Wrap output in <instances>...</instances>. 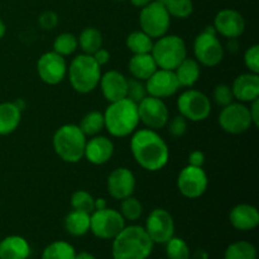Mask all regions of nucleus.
Instances as JSON below:
<instances>
[{
	"instance_id": "obj_1",
	"label": "nucleus",
	"mask_w": 259,
	"mask_h": 259,
	"mask_svg": "<svg viewBox=\"0 0 259 259\" xmlns=\"http://www.w3.org/2000/svg\"><path fill=\"white\" fill-rule=\"evenodd\" d=\"M134 159L142 168L156 172L163 168L169 158L168 146L164 139L152 129H141L131 139Z\"/></svg>"
},
{
	"instance_id": "obj_2",
	"label": "nucleus",
	"mask_w": 259,
	"mask_h": 259,
	"mask_svg": "<svg viewBox=\"0 0 259 259\" xmlns=\"http://www.w3.org/2000/svg\"><path fill=\"white\" fill-rule=\"evenodd\" d=\"M153 244L144 228L131 225L124 227L114 238L111 253L114 259H147L153 250Z\"/></svg>"
},
{
	"instance_id": "obj_3",
	"label": "nucleus",
	"mask_w": 259,
	"mask_h": 259,
	"mask_svg": "<svg viewBox=\"0 0 259 259\" xmlns=\"http://www.w3.org/2000/svg\"><path fill=\"white\" fill-rule=\"evenodd\" d=\"M104 123L109 133L118 138H124L136 132L139 124L138 105L124 98L110 103L104 113Z\"/></svg>"
},
{
	"instance_id": "obj_4",
	"label": "nucleus",
	"mask_w": 259,
	"mask_h": 259,
	"mask_svg": "<svg viewBox=\"0 0 259 259\" xmlns=\"http://www.w3.org/2000/svg\"><path fill=\"white\" fill-rule=\"evenodd\" d=\"M86 142V136L75 124L62 125L52 139L56 154L67 163H77L83 158Z\"/></svg>"
},
{
	"instance_id": "obj_5",
	"label": "nucleus",
	"mask_w": 259,
	"mask_h": 259,
	"mask_svg": "<svg viewBox=\"0 0 259 259\" xmlns=\"http://www.w3.org/2000/svg\"><path fill=\"white\" fill-rule=\"evenodd\" d=\"M68 80L75 91L89 94L98 88L101 77V68L91 55L76 56L67 70Z\"/></svg>"
},
{
	"instance_id": "obj_6",
	"label": "nucleus",
	"mask_w": 259,
	"mask_h": 259,
	"mask_svg": "<svg viewBox=\"0 0 259 259\" xmlns=\"http://www.w3.org/2000/svg\"><path fill=\"white\" fill-rule=\"evenodd\" d=\"M153 43L151 55L157 63V67L162 70L175 71L177 66L187 57L186 45L179 35H167L157 38Z\"/></svg>"
},
{
	"instance_id": "obj_7",
	"label": "nucleus",
	"mask_w": 259,
	"mask_h": 259,
	"mask_svg": "<svg viewBox=\"0 0 259 259\" xmlns=\"http://www.w3.org/2000/svg\"><path fill=\"white\" fill-rule=\"evenodd\" d=\"M194 53L196 61L206 67H215L224 58V48L217 38L214 27H206L194 42Z\"/></svg>"
},
{
	"instance_id": "obj_8",
	"label": "nucleus",
	"mask_w": 259,
	"mask_h": 259,
	"mask_svg": "<svg viewBox=\"0 0 259 259\" xmlns=\"http://www.w3.org/2000/svg\"><path fill=\"white\" fill-rule=\"evenodd\" d=\"M139 24L142 30L151 38H161L168 32L171 25V15L163 4L151 2L142 8L139 14Z\"/></svg>"
},
{
	"instance_id": "obj_9",
	"label": "nucleus",
	"mask_w": 259,
	"mask_h": 259,
	"mask_svg": "<svg viewBox=\"0 0 259 259\" xmlns=\"http://www.w3.org/2000/svg\"><path fill=\"white\" fill-rule=\"evenodd\" d=\"M125 227V220L114 209L95 210L90 215V230L100 239H114Z\"/></svg>"
},
{
	"instance_id": "obj_10",
	"label": "nucleus",
	"mask_w": 259,
	"mask_h": 259,
	"mask_svg": "<svg viewBox=\"0 0 259 259\" xmlns=\"http://www.w3.org/2000/svg\"><path fill=\"white\" fill-rule=\"evenodd\" d=\"M180 114L186 120L202 121L211 113V101L199 90H186L177 100Z\"/></svg>"
},
{
	"instance_id": "obj_11",
	"label": "nucleus",
	"mask_w": 259,
	"mask_h": 259,
	"mask_svg": "<svg viewBox=\"0 0 259 259\" xmlns=\"http://www.w3.org/2000/svg\"><path fill=\"white\" fill-rule=\"evenodd\" d=\"M219 124L227 133H244L253 125L249 108L243 103H232L224 106L219 115Z\"/></svg>"
},
{
	"instance_id": "obj_12",
	"label": "nucleus",
	"mask_w": 259,
	"mask_h": 259,
	"mask_svg": "<svg viewBox=\"0 0 259 259\" xmlns=\"http://www.w3.org/2000/svg\"><path fill=\"white\" fill-rule=\"evenodd\" d=\"M139 121L148 129L158 131L164 128L168 123V109L162 99L154 96H146L138 104Z\"/></svg>"
},
{
	"instance_id": "obj_13",
	"label": "nucleus",
	"mask_w": 259,
	"mask_h": 259,
	"mask_svg": "<svg viewBox=\"0 0 259 259\" xmlns=\"http://www.w3.org/2000/svg\"><path fill=\"white\" fill-rule=\"evenodd\" d=\"M206 172L202 169V167L186 166L181 169L177 179V187L182 196L187 199H197L202 196L207 189Z\"/></svg>"
},
{
	"instance_id": "obj_14",
	"label": "nucleus",
	"mask_w": 259,
	"mask_h": 259,
	"mask_svg": "<svg viewBox=\"0 0 259 259\" xmlns=\"http://www.w3.org/2000/svg\"><path fill=\"white\" fill-rule=\"evenodd\" d=\"M146 232L153 243L166 244L175 234L174 218L167 210L154 209L146 222Z\"/></svg>"
},
{
	"instance_id": "obj_15",
	"label": "nucleus",
	"mask_w": 259,
	"mask_h": 259,
	"mask_svg": "<svg viewBox=\"0 0 259 259\" xmlns=\"http://www.w3.org/2000/svg\"><path fill=\"white\" fill-rule=\"evenodd\" d=\"M37 72L40 80L47 85H57L62 82L67 73V65L65 57L55 51L46 52L37 62Z\"/></svg>"
},
{
	"instance_id": "obj_16",
	"label": "nucleus",
	"mask_w": 259,
	"mask_h": 259,
	"mask_svg": "<svg viewBox=\"0 0 259 259\" xmlns=\"http://www.w3.org/2000/svg\"><path fill=\"white\" fill-rule=\"evenodd\" d=\"M147 94L158 99H166L175 95L179 91L180 83L175 71L157 68L156 72L146 80Z\"/></svg>"
},
{
	"instance_id": "obj_17",
	"label": "nucleus",
	"mask_w": 259,
	"mask_h": 259,
	"mask_svg": "<svg viewBox=\"0 0 259 259\" xmlns=\"http://www.w3.org/2000/svg\"><path fill=\"white\" fill-rule=\"evenodd\" d=\"M217 33L229 39L238 38L245 29V22L243 15L234 9H223L217 14L214 25Z\"/></svg>"
},
{
	"instance_id": "obj_18",
	"label": "nucleus",
	"mask_w": 259,
	"mask_h": 259,
	"mask_svg": "<svg viewBox=\"0 0 259 259\" xmlns=\"http://www.w3.org/2000/svg\"><path fill=\"white\" fill-rule=\"evenodd\" d=\"M108 190L115 200H124L132 196L136 190V177L131 169L119 167L108 177Z\"/></svg>"
},
{
	"instance_id": "obj_19",
	"label": "nucleus",
	"mask_w": 259,
	"mask_h": 259,
	"mask_svg": "<svg viewBox=\"0 0 259 259\" xmlns=\"http://www.w3.org/2000/svg\"><path fill=\"white\" fill-rule=\"evenodd\" d=\"M99 85H100L104 98L109 103H114V101L126 98L128 78L119 71L111 70L104 73L100 77Z\"/></svg>"
},
{
	"instance_id": "obj_20",
	"label": "nucleus",
	"mask_w": 259,
	"mask_h": 259,
	"mask_svg": "<svg viewBox=\"0 0 259 259\" xmlns=\"http://www.w3.org/2000/svg\"><path fill=\"white\" fill-rule=\"evenodd\" d=\"M114 153V144L110 139L103 136H94L89 142H86L85 154L90 163L100 166L110 161Z\"/></svg>"
},
{
	"instance_id": "obj_21",
	"label": "nucleus",
	"mask_w": 259,
	"mask_h": 259,
	"mask_svg": "<svg viewBox=\"0 0 259 259\" xmlns=\"http://www.w3.org/2000/svg\"><path fill=\"white\" fill-rule=\"evenodd\" d=\"M234 99L239 103H252L259 98L258 73H243L238 76L232 86Z\"/></svg>"
},
{
	"instance_id": "obj_22",
	"label": "nucleus",
	"mask_w": 259,
	"mask_h": 259,
	"mask_svg": "<svg viewBox=\"0 0 259 259\" xmlns=\"http://www.w3.org/2000/svg\"><path fill=\"white\" fill-rule=\"evenodd\" d=\"M229 220L233 227L242 232H249L255 229L259 224V212L253 205L240 204L233 207Z\"/></svg>"
},
{
	"instance_id": "obj_23",
	"label": "nucleus",
	"mask_w": 259,
	"mask_h": 259,
	"mask_svg": "<svg viewBox=\"0 0 259 259\" xmlns=\"http://www.w3.org/2000/svg\"><path fill=\"white\" fill-rule=\"evenodd\" d=\"M29 254V243L24 238L10 235L0 242V259H27Z\"/></svg>"
},
{
	"instance_id": "obj_24",
	"label": "nucleus",
	"mask_w": 259,
	"mask_h": 259,
	"mask_svg": "<svg viewBox=\"0 0 259 259\" xmlns=\"http://www.w3.org/2000/svg\"><path fill=\"white\" fill-rule=\"evenodd\" d=\"M157 63L151 53H142V55H133L129 61V71L134 78L141 81H146L156 72Z\"/></svg>"
},
{
	"instance_id": "obj_25",
	"label": "nucleus",
	"mask_w": 259,
	"mask_h": 259,
	"mask_svg": "<svg viewBox=\"0 0 259 259\" xmlns=\"http://www.w3.org/2000/svg\"><path fill=\"white\" fill-rule=\"evenodd\" d=\"M22 110L14 103L0 104V136H8L18 128Z\"/></svg>"
},
{
	"instance_id": "obj_26",
	"label": "nucleus",
	"mask_w": 259,
	"mask_h": 259,
	"mask_svg": "<svg viewBox=\"0 0 259 259\" xmlns=\"http://www.w3.org/2000/svg\"><path fill=\"white\" fill-rule=\"evenodd\" d=\"M200 65L194 58H185L175 70L180 88H192L200 78Z\"/></svg>"
},
{
	"instance_id": "obj_27",
	"label": "nucleus",
	"mask_w": 259,
	"mask_h": 259,
	"mask_svg": "<svg viewBox=\"0 0 259 259\" xmlns=\"http://www.w3.org/2000/svg\"><path fill=\"white\" fill-rule=\"evenodd\" d=\"M90 215L88 212L72 210L65 218V228L73 237H82L90 230Z\"/></svg>"
},
{
	"instance_id": "obj_28",
	"label": "nucleus",
	"mask_w": 259,
	"mask_h": 259,
	"mask_svg": "<svg viewBox=\"0 0 259 259\" xmlns=\"http://www.w3.org/2000/svg\"><path fill=\"white\" fill-rule=\"evenodd\" d=\"M78 46L85 55H91L100 50L103 46V35L96 28L89 27L81 32L80 37L77 38Z\"/></svg>"
},
{
	"instance_id": "obj_29",
	"label": "nucleus",
	"mask_w": 259,
	"mask_h": 259,
	"mask_svg": "<svg viewBox=\"0 0 259 259\" xmlns=\"http://www.w3.org/2000/svg\"><path fill=\"white\" fill-rule=\"evenodd\" d=\"M75 248L70 243L58 240L51 243L47 248H45L40 259H75Z\"/></svg>"
},
{
	"instance_id": "obj_30",
	"label": "nucleus",
	"mask_w": 259,
	"mask_h": 259,
	"mask_svg": "<svg viewBox=\"0 0 259 259\" xmlns=\"http://www.w3.org/2000/svg\"><path fill=\"white\" fill-rule=\"evenodd\" d=\"M126 46L134 55L151 53L152 47H153V40L143 30H136V32H132L128 35Z\"/></svg>"
},
{
	"instance_id": "obj_31",
	"label": "nucleus",
	"mask_w": 259,
	"mask_h": 259,
	"mask_svg": "<svg viewBox=\"0 0 259 259\" xmlns=\"http://www.w3.org/2000/svg\"><path fill=\"white\" fill-rule=\"evenodd\" d=\"M224 259H257V249L249 242H235L227 248Z\"/></svg>"
},
{
	"instance_id": "obj_32",
	"label": "nucleus",
	"mask_w": 259,
	"mask_h": 259,
	"mask_svg": "<svg viewBox=\"0 0 259 259\" xmlns=\"http://www.w3.org/2000/svg\"><path fill=\"white\" fill-rule=\"evenodd\" d=\"M78 126L85 136H96L105 128L104 114L100 111H90L83 116Z\"/></svg>"
},
{
	"instance_id": "obj_33",
	"label": "nucleus",
	"mask_w": 259,
	"mask_h": 259,
	"mask_svg": "<svg viewBox=\"0 0 259 259\" xmlns=\"http://www.w3.org/2000/svg\"><path fill=\"white\" fill-rule=\"evenodd\" d=\"M78 47V40L72 33H62L53 42V51L62 57L70 56L76 52Z\"/></svg>"
},
{
	"instance_id": "obj_34",
	"label": "nucleus",
	"mask_w": 259,
	"mask_h": 259,
	"mask_svg": "<svg viewBox=\"0 0 259 259\" xmlns=\"http://www.w3.org/2000/svg\"><path fill=\"white\" fill-rule=\"evenodd\" d=\"M71 206H72L73 210L93 214L95 211V199L88 191L78 190V191H75L72 194V197H71Z\"/></svg>"
},
{
	"instance_id": "obj_35",
	"label": "nucleus",
	"mask_w": 259,
	"mask_h": 259,
	"mask_svg": "<svg viewBox=\"0 0 259 259\" xmlns=\"http://www.w3.org/2000/svg\"><path fill=\"white\" fill-rule=\"evenodd\" d=\"M142 212H143V206L136 197L129 196L126 199L121 200L120 214L124 218V220L136 222L142 217Z\"/></svg>"
},
{
	"instance_id": "obj_36",
	"label": "nucleus",
	"mask_w": 259,
	"mask_h": 259,
	"mask_svg": "<svg viewBox=\"0 0 259 259\" xmlns=\"http://www.w3.org/2000/svg\"><path fill=\"white\" fill-rule=\"evenodd\" d=\"M164 7L171 17L180 18V19L190 17L194 10L191 0H167Z\"/></svg>"
},
{
	"instance_id": "obj_37",
	"label": "nucleus",
	"mask_w": 259,
	"mask_h": 259,
	"mask_svg": "<svg viewBox=\"0 0 259 259\" xmlns=\"http://www.w3.org/2000/svg\"><path fill=\"white\" fill-rule=\"evenodd\" d=\"M166 253L168 259H189L190 249L187 243L181 238L172 237L166 243Z\"/></svg>"
},
{
	"instance_id": "obj_38",
	"label": "nucleus",
	"mask_w": 259,
	"mask_h": 259,
	"mask_svg": "<svg viewBox=\"0 0 259 259\" xmlns=\"http://www.w3.org/2000/svg\"><path fill=\"white\" fill-rule=\"evenodd\" d=\"M147 96L146 85L142 83L138 78H129L128 80V89H126V98L136 103L138 105L142 100Z\"/></svg>"
},
{
	"instance_id": "obj_39",
	"label": "nucleus",
	"mask_w": 259,
	"mask_h": 259,
	"mask_svg": "<svg viewBox=\"0 0 259 259\" xmlns=\"http://www.w3.org/2000/svg\"><path fill=\"white\" fill-rule=\"evenodd\" d=\"M214 101L220 106H227L234 101V95H233V90L230 86L225 85V83H220L214 89V94H212Z\"/></svg>"
},
{
	"instance_id": "obj_40",
	"label": "nucleus",
	"mask_w": 259,
	"mask_h": 259,
	"mask_svg": "<svg viewBox=\"0 0 259 259\" xmlns=\"http://www.w3.org/2000/svg\"><path fill=\"white\" fill-rule=\"evenodd\" d=\"M244 63L249 72L259 73V46L254 45L244 53Z\"/></svg>"
},
{
	"instance_id": "obj_41",
	"label": "nucleus",
	"mask_w": 259,
	"mask_h": 259,
	"mask_svg": "<svg viewBox=\"0 0 259 259\" xmlns=\"http://www.w3.org/2000/svg\"><path fill=\"white\" fill-rule=\"evenodd\" d=\"M167 124H168V131L171 136L176 137V138L184 136L187 131V120L182 115L175 116Z\"/></svg>"
},
{
	"instance_id": "obj_42",
	"label": "nucleus",
	"mask_w": 259,
	"mask_h": 259,
	"mask_svg": "<svg viewBox=\"0 0 259 259\" xmlns=\"http://www.w3.org/2000/svg\"><path fill=\"white\" fill-rule=\"evenodd\" d=\"M38 22H39V25L43 29H52V28H55L57 25L58 17L53 12H45L39 15Z\"/></svg>"
},
{
	"instance_id": "obj_43",
	"label": "nucleus",
	"mask_w": 259,
	"mask_h": 259,
	"mask_svg": "<svg viewBox=\"0 0 259 259\" xmlns=\"http://www.w3.org/2000/svg\"><path fill=\"white\" fill-rule=\"evenodd\" d=\"M205 163V154L201 151H194L189 156V164L195 167H202Z\"/></svg>"
},
{
	"instance_id": "obj_44",
	"label": "nucleus",
	"mask_w": 259,
	"mask_h": 259,
	"mask_svg": "<svg viewBox=\"0 0 259 259\" xmlns=\"http://www.w3.org/2000/svg\"><path fill=\"white\" fill-rule=\"evenodd\" d=\"M93 57L94 60L98 62V65L101 67V66L106 65V63L109 62V60H110V53H109L106 50H104V48H100V50H98L95 53H94Z\"/></svg>"
},
{
	"instance_id": "obj_45",
	"label": "nucleus",
	"mask_w": 259,
	"mask_h": 259,
	"mask_svg": "<svg viewBox=\"0 0 259 259\" xmlns=\"http://www.w3.org/2000/svg\"><path fill=\"white\" fill-rule=\"evenodd\" d=\"M250 118H252L253 125L259 126V99L252 101V105L249 108Z\"/></svg>"
},
{
	"instance_id": "obj_46",
	"label": "nucleus",
	"mask_w": 259,
	"mask_h": 259,
	"mask_svg": "<svg viewBox=\"0 0 259 259\" xmlns=\"http://www.w3.org/2000/svg\"><path fill=\"white\" fill-rule=\"evenodd\" d=\"M132 4L137 8H144L146 5H148L149 3L153 2V0H131Z\"/></svg>"
},
{
	"instance_id": "obj_47",
	"label": "nucleus",
	"mask_w": 259,
	"mask_h": 259,
	"mask_svg": "<svg viewBox=\"0 0 259 259\" xmlns=\"http://www.w3.org/2000/svg\"><path fill=\"white\" fill-rule=\"evenodd\" d=\"M106 206V200L100 197V199H96L95 200V210H101V209H105Z\"/></svg>"
},
{
	"instance_id": "obj_48",
	"label": "nucleus",
	"mask_w": 259,
	"mask_h": 259,
	"mask_svg": "<svg viewBox=\"0 0 259 259\" xmlns=\"http://www.w3.org/2000/svg\"><path fill=\"white\" fill-rule=\"evenodd\" d=\"M75 259H96V258L94 257L93 254H90V253L81 252V253H78V254H76Z\"/></svg>"
},
{
	"instance_id": "obj_49",
	"label": "nucleus",
	"mask_w": 259,
	"mask_h": 259,
	"mask_svg": "<svg viewBox=\"0 0 259 259\" xmlns=\"http://www.w3.org/2000/svg\"><path fill=\"white\" fill-rule=\"evenodd\" d=\"M5 32H7V27H5L4 22H3V20L0 19V38L4 37Z\"/></svg>"
},
{
	"instance_id": "obj_50",
	"label": "nucleus",
	"mask_w": 259,
	"mask_h": 259,
	"mask_svg": "<svg viewBox=\"0 0 259 259\" xmlns=\"http://www.w3.org/2000/svg\"><path fill=\"white\" fill-rule=\"evenodd\" d=\"M154 2H157V3H159V4H163V5H166V3H167V0H154Z\"/></svg>"
},
{
	"instance_id": "obj_51",
	"label": "nucleus",
	"mask_w": 259,
	"mask_h": 259,
	"mask_svg": "<svg viewBox=\"0 0 259 259\" xmlns=\"http://www.w3.org/2000/svg\"><path fill=\"white\" fill-rule=\"evenodd\" d=\"M116 2H124V0H116Z\"/></svg>"
}]
</instances>
